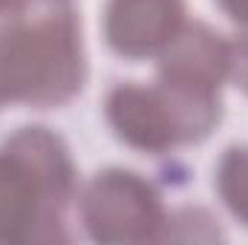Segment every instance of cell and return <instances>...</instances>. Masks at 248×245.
<instances>
[{
    "label": "cell",
    "instance_id": "cell-1",
    "mask_svg": "<svg viewBox=\"0 0 248 245\" xmlns=\"http://www.w3.org/2000/svg\"><path fill=\"white\" fill-rule=\"evenodd\" d=\"M87 72L81 15L66 0H46L0 26V110L63 107L81 95Z\"/></svg>",
    "mask_w": 248,
    "mask_h": 245
},
{
    "label": "cell",
    "instance_id": "cell-2",
    "mask_svg": "<svg viewBox=\"0 0 248 245\" xmlns=\"http://www.w3.org/2000/svg\"><path fill=\"white\" fill-rule=\"evenodd\" d=\"M104 122L136 153L170 156L202 144L222 122V95L168 81H116L104 95Z\"/></svg>",
    "mask_w": 248,
    "mask_h": 245
},
{
    "label": "cell",
    "instance_id": "cell-3",
    "mask_svg": "<svg viewBox=\"0 0 248 245\" xmlns=\"http://www.w3.org/2000/svg\"><path fill=\"white\" fill-rule=\"evenodd\" d=\"M78 216L93 243L162 240L168 208L159 184L130 168H104L78 187Z\"/></svg>",
    "mask_w": 248,
    "mask_h": 245
},
{
    "label": "cell",
    "instance_id": "cell-4",
    "mask_svg": "<svg viewBox=\"0 0 248 245\" xmlns=\"http://www.w3.org/2000/svg\"><path fill=\"white\" fill-rule=\"evenodd\" d=\"M187 23V0H104L101 35L124 61L159 58Z\"/></svg>",
    "mask_w": 248,
    "mask_h": 245
},
{
    "label": "cell",
    "instance_id": "cell-5",
    "mask_svg": "<svg viewBox=\"0 0 248 245\" xmlns=\"http://www.w3.org/2000/svg\"><path fill=\"white\" fill-rule=\"evenodd\" d=\"M66 240V214L55 211L17 159L0 147V243Z\"/></svg>",
    "mask_w": 248,
    "mask_h": 245
},
{
    "label": "cell",
    "instance_id": "cell-6",
    "mask_svg": "<svg viewBox=\"0 0 248 245\" xmlns=\"http://www.w3.org/2000/svg\"><path fill=\"white\" fill-rule=\"evenodd\" d=\"M0 147L17 159V165L32 176V182L55 211H69V205L78 199L81 182L69 144L55 130L44 124H26L6 136Z\"/></svg>",
    "mask_w": 248,
    "mask_h": 245
},
{
    "label": "cell",
    "instance_id": "cell-7",
    "mask_svg": "<svg viewBox=\"0 0 248 245\" xmlns=\"http://www.w3.org/2000/svg\"><path fill=\"white\" fill-rule=\"evenodd\" d=\"M231 44L205 20H187L173 44L156 58V78L187 90L219 92L228 81Z\"/></svg>",
    "mask_w": 248,
    "mask_h": 245
},
{
    "label": "cell",
    "instance_id": "cell-8",
    "mask_svg": "<svg viewBox=\"0 0 248 245\" xmlns=\"http://www.w3.org/2000/svg\"><path fill=\"white\" fill-rule=\"evenodd\" d=\"M214 187L228 214L248 225V144H231L222 150L214 170Z\"/></svg>",
    "mask_w": 248,
    "mask_h": 245
},
{
    "label": "cell",
    "instance_id": "cell-9",
    "mask_svg": "<svg viewBox=\"0 0 248 245\" xmlns=\"http://www.w3.org/2000/svg\"><path fill=\"white\" fill-rule=\"evenodd\" d=\"M162 240H196V243H211V240H225L219 231L217 219L205 208H176L168 214Z\"/></svg>",
    "mask_w": 248,
    "mask_h": 245
},
{
    "label": "cell",
    "instance_id": "cell-10",
    "mask_svg": "<svg viewBox=\"0 0 248 245\" xmlns=\"http://www.w3.org/2000/svg\"><path fill=\"white\" fill-rule=\"evenodd\" d=\"M222 15H228L234 23H240L243 29H248V0H214Z\"/></svg>",
    "mask_w": 248,
    "mask_h": 245
},
{
    "label": "cell",
    "instance_id": "cell-11",
    "mask_svg": "<svg viewBox=\"0 0 248 245\" xmlns=\"http://www.w3.org/2000/svg\"><path fill=\"white\" fill-rule=\"evenodd\" d=\"M29 3L32 0H0V17L3 15H20L29 9Z\"/></svg>",
    "mask_w": 248,
    "mask_h": 245
}]
</instances>
